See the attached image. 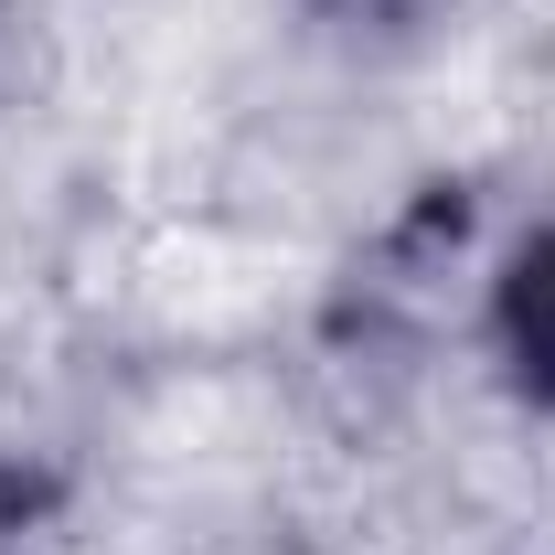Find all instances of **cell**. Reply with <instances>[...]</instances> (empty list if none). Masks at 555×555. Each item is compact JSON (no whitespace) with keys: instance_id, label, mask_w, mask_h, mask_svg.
I'll use <instances>...</instances> for the list:
<instances>
[{"instance_id":"cell-1","label":"cell","mask_w":555,"mask_h":555,"mask_svg":"<svg viewBox=\"0 0 555 555\" xmlns=\"http://www.w3.org/2000/svg\"><path fill=\"white\" fill-rule=\"evenodd\" d=\"M491 321H502V363H513V385L555 406V224L502 268V310H491Z\"/></svg>"}]
</instances>
